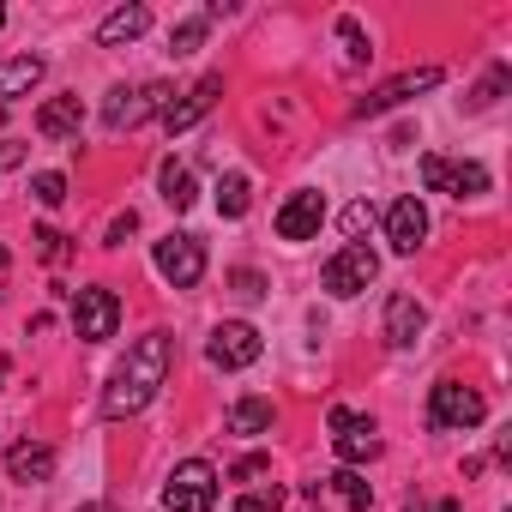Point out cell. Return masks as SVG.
Wrapping results in <instances>:
<instances>
[{
  "label": "cell",
  "mask_w": 512,
  "mask_h": 512,
  "mask_svg": "<svg viewBox=\"0 0 512 512\" xmlns=\"http://www.w3.org/2000/svg\"><path fill=\"white\" fill-rule=\"evenodd\" d=\"M169 97H175L169 85H139V91L121 85V91H109V103H103V127H109V133H127V127H139L145 115H163Z\"/></svg>",
  "instance_id": "obj_6"
},
{
  "label": "cell",
  "mask_w": 512,
  "mask_h": 512,
  "mask_svg": "<svg viewBox=\"0 0 512 512\" xmlns=\"http://www.w3.org/2000/svg\"><path fill=\"white\" fill-rule=\"evenodd\" d=\"M0 272H7V247H0Z\"/></svg>",
  "instance_id": "obj_38"
},
{
  "label": "cell",
  "mask_w": 512,
  "mask_h": 512,
  "mask_svg": "<svg viewBox=\"0 0 512 512\" xmlns=\"http://www.w3.org/2000/svg\"><path fill=\"white\" fill-rule=\"evenodd\" d=\"M422 326H428V308H422L410 290H398V296L386 302V344H392V350H410V344L422 338Z\"/></svg>",
  "instance_id": "obj_15"
},
{
  "label": "cell",
  "mask_w": 512,
  "mask_h": 512,
  "mask_svg": "<svg viewBox=\"0 0 512 512\" xmlns=\"http://www.w3.org/2000/svg\"><path fill=\"white\" fill-rule=\"evenodd\" d=\"M320 223H326V193H314V187L290 193L284 211H278V235H284V241H314Z\"/></svg>",
  "instance_id": "obj_12"
},
{
  "label": "cell",
  "mask_w": 512,
  "mask_h": 512,
  "mask_svg": "<svg viewBox=\"0 0 512 512\" xmlns=\"http://www.w3.org/2000/svg\"><path fill=\"white\" fill-rule=\"evenodd\" d=\"M205 31H211V19H181L175 25V37H169V55L181 61V55H193L199 43H205Z\"/></svg>",
  "instance_id": "obj_24"
},
{
  "label": "cell",
  "mask_w": 512,
  "mask_h": 512,
  "mask_svg": "<svg viewBox=\"0 0 512 512\" xmlns=\"http://www.w3.org/2000/svg\"><path fill=\"white\" fill-rule=\"evenodd\" d=\"M157 272H163V284L193 290L205 278V241L199 235H163L157 241Z\"/></svg>",
  "instance_id": "obj_7"
},
{
  "label": "cell",
  "mask_w": 512,
  "mask_h": 512,
  "mask_svg": "<svg viewBox=\"0 0 512 512\" xmlns=\"http://www.w3.org/2000/svg\"><path fill=\"white\" fill-rule=\"evenodd\" d=\"M31 199H37V205H61V199H67V175H55V169L31 175Z\"/></svg>",
  "instance_id": "obj_25"
},
{
  "label": "cell",
  "mask_w": 512,
  "mask_h": 512,
  "mask_svg": "<svg viewBox=\"0 0 512 512\" xmlns=\"http://www.w3.org/2000/svg\"><path fill=\"white\" fill-rule=\"evenodd\" d=\"M223 97V73H205L193 91H181V103H169L163 109V133H187L193 121H205L211 115V103Z\"/></svg>",
  "instance_id": "obj_13"
},
{
  "label": "cell",
  "mask_w": 512,
  "mask_h": 512,
  "mask_svg": "<svg viewBox=\"0 0 512 512\" xmlns=\"http://www.w3.org/2000/svg\"><path fill=\"white\" fill-rule=\"evenodd\" d=\"M7 476L25 482V488H31V482H49V476H55V446H43V440L13 446V452H7Z\"/></svg>",
  "instance_id": "obj_16"
},
{
  "label": "cell",
  "mask_w": 512,
  "mask_h": 512,
  "mask_svg": "<svg viewBox=\"0 0 512 512\" xmlns=\"http://www.w3.org/2000/svg\"><path fill=\"white\" fill-rule=\"evenodd\" d=\"M25 163V145H0V169H19Z\"/></svg>",
  "instance_id": "obj_34"
},
{
  "label": "cell",
  "mask_w": 512,
  "mask_h": 512,
  "mask_svg": "<svg viewBox=\"0 0 512 512\" xmlns=\"http://www.w3.org/2000/svg\"><path fill=\"white\" fill-rule=\"evenodd\" d=\"M368 229H374V205H368V199H356V205L344 211V235H350V241H362Z\"/></svg>",
  "instance_id": "obj_28"
},
{
  "label": "cell",
  "mask_w": 512,
  "mask_h": 512,
  "mask_svg": "<svg viewBox=\"0 0 512 512\" xmlns=\"http://www.w3.org/2000/svg\"><path fill=\"white\" fill-rule=\"evenodd\" d=\"M229 284H235V296H241V302H260V296H266V278H260V272H247V266H241V272H229Z\"/></svg>",
  "instance_id": "obj_30"
},
{
  "label": "cell",
  "mask_w": 512,
  "mask_h": 512,
  "mask_svg": "<svg viewBox=\"0 0 512 512\" xmlns=\"http://www.w3.org/2000/svg\"><path fill=\"white\" fill-rule=\"evenodd\" d=\"M272 422H278L272 398H241V404L229 410V434H247V440H253V434H266Z\"/></svg>",
  "instance_id": "obj_20"
},
{
  "label": "cell",
  "mask_w": 512,
  "mask_h": 512,
  "mask_svg": "<svg viewBox=\"0 0 512 512\" xmlns=\"http://www.w3.org/2000/svg\"><path fill=\"white\" fill-rule=\"evenodd\" d=\"M338 37H344V43H350V61H368V55H374V49H368V37H362V25H356V19H338Z\"/></svg>",
  "instance_id": "obj_31"
},
{
  "label": "cell",
  "mask_w": 512,
  "mask_h": 512,
  "mask_svg": "<svg viewBox=\"0 0 512 512\" xmlns=\"http://www.w3.org/2000/svg\"><path fill=\"white\" fill-rule=\"evenodd\" d=\"M163 199H169L175 211H187V205L199 199V187H193V175H187L181 163H163Z\"/></svg>",
  "instance_id": "obj_23"
},
{
  "label": "cell",
  "mask_w": 512,
  "mask_h": 512,
  "mask_svg": "<svg viewBox=\"0 0 512 512\" xmlns=\"http://www.w3.org/2000/svg\"><path fill=\"white\" fill-rule=\"evenodd\" d=\"M43 73H49V67H43V55H19V61H7V67H0V97L13 103V97L37 91V85H43Z\"/></svg>",
  "instance_id": "obj_19"
},
{
  "label": "cell",
  "mask_w": 512,
  "mask_h": 512,
  "mask_svg": "<svg viewBox=\"0 0 512 512\" xmlns=\"http://www.w3.org/2000/svg\"><path fill=\"white\" fill-rule=\"evenodd\" d=\"M422 181H428V193H452V199L488 193V169H482V163H452V157H440V151L422 157Z\"/></svg>",
  "instance_id": "obj_8"
},
{
  "label": "cell",
  "mask_w": 512,
  "mask_h": 512,
  "mask_svg": "<svg viewBox=\"0 0 512 512\" xmlns=\"http://www.w3.org/2000/svg\"><path fill=\"white\" fill-rule=\"evenodd\" d=\"M266 470H272V458H266V452H247V458H235V464H229V482H253V476H266Z\"/></svg>",
  "instance_id": "obj_29"
},
{
  "label": "cell",
  "mask_w": 512,
  "mask_h": 512,
  "mask_svg": "<svg viewBox=\"0 0 512 512\" xmlns=\"http://www.w3.org/2000/svg\"><path fill=\"white\" fill-rule=\"evenodd\" d=\"M235 512H284V488H247L235 500Z\"/></svg>",
  "instance_id": "obj_26"
},
{
  "label": "cell",
  "mask_w": 512,
  "mask_h": 512,
  "mask_svg": "<svg viewBox=\"0 0 512 512\" xmlns=\"http://www.w3.org/2000/svg\"><path fill=\"white\" fill-rule=\"evenodd\" d=\"M79 512H115V506H103V500H97V506H79Z\"/></svg>",
  "instance_id": "obj_37"
},
{
  "label": "cell",
  "mask_w": 512,
  "mask_h": 512,
  "mask_svg": "<svg viewBox=\"0 0 512 512\" xmlns=\"http://www.w3.org/2000/svg\"><path fill=\"white\" fill-rule=\"evenodd\" d=\"M260 332H253L247 320H223L217 332H211V344H205V356H211V368H223V374H235V368H253L260 362Z\"/></svg>",
  "instance_id": "obj_9"
},
{
  "label": "cell",
  "mask_w": 512,
  "mask_h": 512,
  "mask_svg": "<svg viewBox=\"0 0 512 512\" xmlns=\"http://www.w3.org/2000/svg\"><path fill=\"white\" fill-rule=\"evenodd\" d=\"M151 31V7H115L103 25H97V43L103 49H121V43H139Z\"/></svg>",
  "instance_id": "obj_17"
},
{
  "label": "cell",
  "mask_w": 512,
  "mask_h": 512,
  "mask_svg": "<svg viewBox=\"0 0 512 512\" xmlns=\"http://www.w3.org/2000/svg\"><path fill=\"white\" fill-rule=\"evenodd\" d=\"M500 85H506V67H494V73H488V79H482V85L470 91V109H488V103L500 97Z\"/></svg>",
  "instance_id": "obj_32"
},
{
  "label": "cell",
  "mask_w": 512,
  "mask_h": 512,
  "mask_svg": "<svg viewBox=\"0 0 512 512\" xmlns=\"http://www.w3.org/2000/svg\"><path fill=\"white\" fill-rule=\"evenodd\" d=\"M115 326H121V296H115V290H103V284L73 290V332H79L85 344H109Z\"/></svg>",
  "instance_id": "obj_5"
},
{
  "label": "cell",
  "mask_w": 512,
  "mask_h": 512,
  "mask_svg": "<svg viewBox=\"0 0 512 512\" xmlns=\"http://www.w3.org/2000/svg\"><path fill=\"white\" fill-rule=\"evenodd\" d=\"M31 241H37V253H43V260H49V266H61V260H67V253H73V247H67V235H61V229H37V235H31Z\"/></svg>",
  "instance_id": "obj_27"
},
{
  "label": "cell",
  "mask_w": 512,
  "mask_h": 512,
  "mask_svg": "<svg viewBox=\"0 0 512 512\" xmlns=\"http://www.w3.org/2000/svg\"><path fill=\"white\" fill-rule=\"evenodd\" d=\"M133 229H139V211H121V217L109 223V247H121V241H127Z\"/></svg>",
  "instance_id": "obj_33"
},
{
  "label": "cell",
  "mask_w": 512,
  "mask_h": 512,
  "mask_svg": "<svg viewBox=\"0 0 512 512\" xmlns=\"http://www.w3.org/2000/svg\"><path fill=\"white\" fill-rule=\"evenodd\" d=\"M79 127H85V103L79 97H55V103L37 109V133L43 139H73Z\"/></svg>",
  "instance_id": "obj_18"
},
{
  "label": "cell",
  "mask_w": 512,
  "mask_h": 512,
  "mask_svg": "<svg viewBox=\"0 0 512 512\" xmlns=\"http://www.w3.org/2000/svg\"><path fill=\"white\" fill-rule=\"evenodd\" d=\"M332 446H338V458H344V470H356V464H368L374 452H380V428H374V416H356V410H332Z\"/></svg>",
  "instance_id": "obj_10"
},
{
  "label": "cell",
  "mask_w": 512,
  "mask_h": 512,
  "mask_svg": "<svg viewBox=\"0 0 512 512\" xmlns=\"http://www.w3.org/2000/svg\"><path fill=\"white\" fill-rule=\"evenodd\" d=\"M422 235H428V211H422V199H416V193L392 199V211H386V241H392V253H416Z\"/></svg>",
  "instance_id": "obj_14"
},
{
  "label": "cell",
  "mask_w": 512,
  "mask_h": 512,
  "mask_svg": "<svg viewBox=\"0 0 512 512\" xmlns=\"http://www.w3.org/2000/svg\"><path fill=\"white\" fill-rule=\"evenodd\" d=\"M374 278H380V260H374V247H368V241H350V247H338L332 260H326V272H320L326 296H338V302L362 296Z\"/></svg>",
  "instance_id": "obj_2"
},
{
  "label": "cell",
  "mask_w": 512,
  "mask_h": 512,
  "mask_svg": "<svg viewBox=\"0 0 512 512\" xmlns=\"http://www.w3.org/2000/svg\"><path fill=\"white\" fill-rule=\"evenodd\" d=\"M7 374H13V362H7V356H0V386H7Z\"/></svg>",
  "instance_id": "obj_36"
},
{
  "label": "cell",
  "mask_w": 512,
  "mask_h": 512,
  "mask_svg": "<svg viewBox=\"0 0 512 512\" xmlns=\"http://www.w3.org/2000/svg\"><path fill=\"white\" fill-rule=\"evenodd\" d=\"M434 512H464V506H458V500H440V506H434Z\"/></svg>",
  "instance_id": "obj_35"
},
{
  "label": "cell",
  "mask_w": 512,
  "mask_h": 512,
  "mask_svg": "<svg viewBox=\"0 0 512 512\" xmlns=\"http://www.w3.org/2000/svg\"><path fill=\"white\" fill-rule=\"evenodd\" d=\"M488 416V398L476 392V386H464V380H434V392H428V422L434 428H476Z\"/></svg>",
  "instance_id": "obj_4"
},
{
  "label": "cell",
  "mask_w": 512,
  "mask_h": 512,
  "mask_svg": "<svg viewBox=\"0 0 512 512\" xmlns=\"http://www.w3.org/2000/svg\"><path fill=\"white\" fill-rule=\"evenodd\" d=\"M0 25H7V7H0Z\"/></svg>",
  "instance_id": "obj_39"
},
{
  "label": "cell",
  "mask_w": 512,
  "mask_h": 512,
  "mask_svg": "<svg viewBox=\"0 0 512 512\" xmlns=\"http://www.w3.org/2000/svg\"><path fill=\"white\" fill-rule=\"evenodd\" d=\"M163 506H169V512H211V506H217V470H211L205 458L175 464L169 482H163Z\"/></svg>",
  "instance_id": "obj_3"
},
{
  "label": "cell",
  "mask_w": 512,
  "mask_h": 512,
  "mask_svg": "<svg viewBox=\"0 0 512 512\" xmlns=\"http://www.w3.org/2000/svg\"><path fill=\"white\" fill-rule=\"evenodd\" d=\"M169 362H175L169 332H145V338L127 350V362L109 374V386H103V416H109V422L139 416V410L157 398V386L169 380Z\"/></svg>",
  "instance_id": "obj_1"
},
{
  "label": "cell",
  "mask_w": 512,
  "mask_h": 512,
  "mask_svg": "<svg viewBox=\"0 0 512 512\" xmlns=\"http://www.w3.org/2000/svg\"><path fill=\"white\" fill-rule=\"evenodd\" d=\"M446 73L440 67H410V73H398V79H386L380 91H368L362 103H356V121H368V115H386V109H398V103H410L416 91H434Z\"/></svg>",
  "instance_id": "obj_11"
},
{
  "label": "cell",
  "mask_w": 512,
  "mask_h": 512,
  "mask_svg": "<svg viewBox=\"0 0 512 512\" xmlns=\"http://www.w3.org/2000/svg\"><path fill=\"white\" fill-rule=\"evenodd\" d=\"M326 488H332L350 512H368V506H374V482H362V470H338V476H326Z\"/></svg>",
  "instance_id": "obj_21"
},
{
  "label": "cell",
  "mask_w": 512,
  "mask_h": 512,
  "mask_svg": "<svg viewBox=\"0 0 512 512\" xmlns=\"http://www.w3.org/2000/svg\"><path fill=\"white\" fill-rule=\"evenodd\" d=\"M247 205H253V181L247 175H223L217 181V211L223 217H247Z\"/></svg>",
  "instance_id": "obj_22"
}]
</instances>
